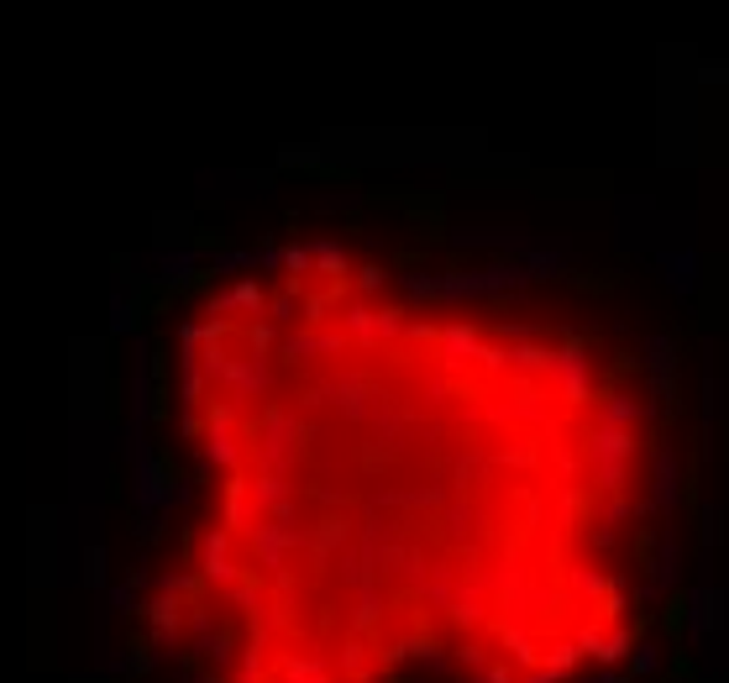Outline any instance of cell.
Here are the masks:
<instances>
[{
    "label": "cell",
    "mask_w": 729,
    "mask_h": 683,
    "mask_svg": "<svg viewBox=\"0 0 729 683\" xmlns=\"http://www.w3.org/2000/svg\"><path fill=\"white\" fill-rule=\"evenodd\" d=\"M625 463H630V431L599 426V436H593V478L604 489H620L625 484Z\"/></svg>",
    "instance_id": "6da1fadb"
},
{
    "label": "cell",
    "mask_w": 729,
    "mask_h": 683,
    "mask_svg": "<svg viewBox=\"0 0 729 683\" xmlns=\"http://www.w3.org/2000/svg\"><path fill=\"white\" fill-rule=\"evenodd\" d=\"M551 379H557V384H562V394L567 400H583L588 394V373H593V368H588V352L583 347H562V352H551Z\"/></svg>",
    "instance_id": "7a4b0ae2"
},
{
    "label": "cell",
    "mask_w": 729,
    "mask_h": 683,
    "mask_svg": "<svg viewBox=\"0 0 729 683\" xmlns=\"http://www.w3.org/2000/svg\"><path fill=\"white\" fill-rule=\"evenodd\" d=\"M583 652L588 657H599V662H620L630 652V631H583Z\"/></svg>",
    "instance_id": "3957f363"
},
{
    "label": "cell",
    "mask_w": 729,
    "mask_h": 683,
    "mask_svg": "<svg viewBox=\"0 0 729 683\" xmlns=\"http://www.w3.org/2000/svg\"><path fill=\"white\" fill-rule=\"evenodd\" d=\"M630 667H635V673H656V667H661V646H656V641H640L635 657H630Z\"/></svg>",
    "instance_id": "277c9868"
},
{
    "label": "cell",
    "mask_w": 729,
    "mask_h": 683,
    "mask_svg": "<svg viewBox=\"0 0 729 683\" xmlns=\"http://www.w3.org/2000/svg\"><path fill=\"white\" fill-rule=\"evenodd\" d=\"M504 646H509V652H515V657H520L525 667H530V662L541 657V652H536V641L525 636V631H504Z\"/></svg>",
    "instance_id": "5b68a950"
},
{
    "label": "cell",
    "mask_w": 729,
    "mask_h": 683,
    "mask_svg": "<svg viewBox=\"0 0 729 683\" xmlns=\"http://www.w3.org/2000/svg\"><path fill=\"white\" fill-rule=\"evenodd\" d=\"M210 683H215V678H210Z\"/></svg>",
    "instance_id": "8992f818"
}]
</instances>
